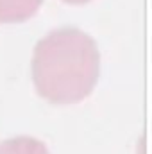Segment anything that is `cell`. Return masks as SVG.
Instances as JSON below:
<instances>
[{"label":"cell","instance_id":"4","mask_svg":"<svg viewBox=\"0 0 152 154\" xmlns=\"http://www.w3.org/2000/svg\"><path fill=\"white\" fill-rule=\"evenodd\" d=\"M65 2H70V4H84L88 0H65Z\"/></svg>","mask_w":152,"mask_h":154},{"label":"cell","instance_id":"3","mask_svg":"<svg viewBox=\"0 0 152 154\" xmlns=\"http://www.w3.org/2000/svg\"><path fill=\"white\" fill-rule=\"evenodd\" d=\"M0 154H50L47 145L32 136H16L0 143Z\"/></svg>","mask_w":152,"mask_h":154},{"label":"cell","instance_id":"2","mask_svg":"<svg viewBox=\"0 0 152 154\" xmlns=\"http://www.w3.org/2000/svg\"><path fill=\"white\" fill-rule=\"evenodd\" d=\"M43 0H0V22L13 23L31 18Z\"/></svg>","mask_w":152,"mask_h":154},{"label":"cell","instance_id":"1","mask_svg":"<svg viewBox=\"0 0 152 154\" xmlns=\"http://www.w3.org/2000/svg\"><path fill=\"white\" fill-rule=\"evenodd\" d=\"M99 68L95 39L75 27L50 31L34 47V86L54 104H74L88 97L99 79Z\"/></svg>","mask_w":152,"mask_h":154}]
</instances>
